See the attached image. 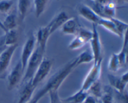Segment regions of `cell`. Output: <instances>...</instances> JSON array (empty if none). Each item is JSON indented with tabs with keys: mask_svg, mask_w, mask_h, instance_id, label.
<instances>
[{
	"mask_svg": "<svg viewBox=\"0 0 128 103\" xmlns=\"http://www.w3.org/2000/svg\"><path fill=\"white\" fill-rule=\"evenodd\" d=\"M114 98L116 100V103H128V95L127 90L122 91V92H118L114 90Z\"/></svg>",
	"mask_w": 128,
	"mask_h": 103,
	"instance_id": "cell-30",
	"label": "cell"
},
{
	"mask_svg": "<svg viewBox=\"0 0 128 103\" xmlns=\"http://www.w3.org/2000/svg\"><path fill=\"white\" fill-rule=\"evenodd\" d=\"M50 36L51 34H50V28L48 25L40 28L36 33V36L35 38H36L37 46L44 52L46 51L48 41Z\"/></svg>",
	"mask_w": 128,
	"mask_h": 103,
	"instance_id": "cell-13",
	"label": "cell"
},
{
	"mask_svg": "<svg viewBox=\"0 0 128 103\" xmlns=\"http://www.w3.org/2000/svg\"><path fill=\"white\" fill-rule=\"evenodd\" d=\"M98 103H102V102H101V100H98Z\"/></svg>",
	"mask_w": 128,
	"mask_h": 103,
	"instance_id": "cell-36",
	"label": "cell"
},
{
	"mask_svg": "<svg viewBox=\"0 0 128 103\" xmlns=\"http://www.w3.org/2000/svg\"><path fill=\"white\" fill-rule=\"evenodd\" d=\"M36 42L35 36H31L26 40L24 44L22 46L20 61L22 64V68L24 70H25L28 61L36 48Z\"/></svg>",
	"mask_w": 128,
	"mask_h": 103,
	"instance_id": "cell-9",
	"label": "cell"
},
{
	"mask_svg": "<svg viewBox=\"0 0 128 103\" xmlns=\"http://www.w3.org/2000/svg\"><path fill=\"white\" fill-rule=\"evenodd\" d=\"M18 40V33L16 29L9 30L5 32V35L3 39L1 40L2 43L6 47L13 46L16 44Z\"/></svg>",
	"mask_w": 128,
	"mask_h": 103,
	"instance_id": "cell-16",
	"label": "cell"
},
{
	"mask_svg": "<svg viewBox=\"0 0 128 103\" xmlns=\"http://www.w3.org/2000/svg\"><path fill=\"white\" fill-rule=\"evenodd\" d=\"M110 19L112 21V22L114 24L115 27H116V30H117L119 34H120V37H123L124 34L126 32H128V24L126 22H124L123 21H121V20H118V19L115 18H111Z\"/></svg>",
	"mask_w": 128,
	"mask_h": 103,
	"instance_id": "cell-25",
	"label": "cell"
},
{
	"mask_svg": "<svg viewBox=\"0 0 128 103\" xmlns=\"http://www.w3.org/2000/svg\"><path fill=\"white\" fill-rule=\"evenodd\" d=\"M48 2L49 0H34L35 14L36 18H38L44 12Z\"/></svg>",
	"mask_w": 128,
	"mask_h": 103,
	"instance_id": "cell-27",
	"label": "cell"
},
{
	"mask_svg": "<svg viewBox=\"0 0 128 103\" xmlns=\"http://www.w3.org/2000/svg\"><path fill=\"white\" fill-rule=\"evenodd\" d=\"M88 94L87 91L80 89L74 94L69 97L62 99V100L66 103H83Z\"/></svg>",
	"mask_w": 128,
	"mask_h": 103,
	"instance_id": "cell-18",
	"label": "cell"
},
{
	"mask_svg": "<svg viewBox=\"0 0 128 103\" xmlns=\"http://www.w3.org/2000/svg\"><path fill=\"white\" fill-rule=\"evenodd\" d=\"M81 28L78 20L76 18H71L62 24L61 27V31L64 34L75 36Z\"/></svg>",
	"mask_w": 128,
	"mask_h": 103,
	"instance_id": "cell-12",
	"label": "cell"
},
{
	"mask_svg": "<svg viewBox=\"0 0 128 103\" xmlns=\"http://www.w3.org/2000/svg\"><path fill=\"white\" fill-rule=\"evenodd\" d=\"M98 25L102 26V28H104L106 30L111 32V33L114 34L120 37V34H119L114 24V23L110 19L102 18H101L100 20H99L98 22L97 23V26Z\"/></svg>",
	"mask_w": 128,
	"mask_h": 103,
	"instance_id": "cell-22",
	"label": "cell"
},
{
	"mask_svg": "<svg viewBox=\"0 0 128 103\" xmlns=\"http://www.w3.org/2000/svg\"><path fill=\"white\" fill-rule=\"evenodd\" d=\"M116 4L114 1H111L109 4L104 6L103 10V18L110 19L114 18L116 15Z\"/></svg>",
	"mask_w": 128,
	"mask_h": 103,
	"instance_id": "cell-26",
	"label": "cell"
},
{
	"mask_svg": "<svg viewBox=\"0 0 128 103\" xmlns=\"http://www.w3.org/2000/svg\"><path fill=\"white\" fill-rule=\"evenodd\" d=\"M109 70L112 72H116L121 68V65L120 64V60L118 57L117 53L112 52L110 58L108 65Z\"/></svg>",
	"mask_w": 128,
	"mask_h": 103,
	"instance_id": "cell-24",
	"label": "cell"
},
{
	"mask_svg": "<svg viewBox=\"0 0 128 103\" xmlns=\"http://www.w3.org/2000/svg\"><path fill=\"white\" fill-rule=\"evenodd\" d=\"M31 6L30 0H18V10L19 17L21 21H24L27 15L28 12Z\"/></svg>",
	"mask_w": 128,
	"mask_h": 103,
	"instance_id": "cell-20",
	"label": "cell"
},
{
	"mask_svg": "<svg viewBox=\"0 0 128 103\" xmlns=\"http://www.w3.org/2000/svg\"><path fill=\"white\" fill-rule=\"evenodd\" d=\"M58 91V90H51L49 92L50 100L53 103H66L62 100V99L60 98Z\"/></svg>",
	"mask_w": 128,
	"mask_h": 103,
	"instance_id": "cell-31",
	"label": "cell"
},
{
	"mask_svg": "<svg viewBox=\"0 0 128 103\" xmlns=\"http://www.w3.org/2000/svg\"><path fill=\"white\" fill-rule=\"evenodd\" d=\"M23 88L21 89L19 94L18 103H27L31 100L36 87L32 84V80L23 83Z\"/></svg>",
	"mask_w": 128,
	"mask_h": 103,
	"instance_id": "cell-14",
	"label": "cell"
},
{
	"mask_svg": "<svg viewBox=\"0 0 128 103\" xmlns=\"http://www.w3.org/2000/svg\"><path fill=\"white\" fill-rule=\"evenodd\" d=\"M87 92L88 94L92 95L100 100L103 93V88L102 87V84H101L100 80L96 81L93 84L91 85L90 88L88 90Z\"/></svg>",
	"mask_w": 128,
	"mask_h": 103,
	"instance_id": "cell-23",
	"label": "cell"
},
{
	"mask_svg": "<svg viewBox=\"0 0 128 103\" xmlns=\"http://www.w3.org/2000/svg\"><path fill=\"white\" fill-rule=\"evenodd\" d=\"M24 73L21 61H19L8 76V90L12 91L22 82Z\"/></svg>",
	"mask_w": 128,
	"mask_h": 103,
	"instance_id": "cell-5",
	"label": "cell"
},
{
	"mask_svg": "<svg viewBox=\"0 0 128 103\" xmlns=\"http://www.w3.org/2000/svg\"><path fill=\"white\" fill-rule=\"evenodd\" d=\"M92 34V31L81 28L77 34L75 35L74 38L70 43L68 48L71 50H80L84 46L86 43L90 42Z\"/></svg>",
	"mask_w": 128,
	"mask_h": 103,
	"instance_id": "cell-7",
	"label": "cell"
},
{
	"mask_svg": "<svg viewBox=\"0 0 128 103\" xmlns=\"http://www.w3.org/2000/svg\"><path fill=\"white\" fill-rule=\"evenodd\" d=\"M94 58L91 50H86L82 51L81 54L78 55V57L75 58V65L76 68L83 64L90 63L93 62Z\"/></svg>",
	"mask_w": 128,
	"mask_h": 103,
	"instance_id": "cell-17",
	"label": "cell"
},
{
	"mask_svg": "<svg viewBox=\"0 0 128 103\" xmlns=\"http://www.w3.org/2000/svg\"><path fill=\"white\" fill-rule=\"evenodd\" d=\"M92 34L90 40L91 51L93 55V63H96L99 60L102 58V44L100 40V34L97 29V25L92 24Z\"/></svg>",
	"mask_w": 128,
	"mask_h": 103,
	"instance_id": "cell-6",
	"label": "cell"
},
{
	"mask_svg": "<svg viewBox=\"0 0 128 103\" xmlns=\"http://www.w3.org/2000/svg\"><path fill=\"white\" fill-rule=\"evenodd\" d=\"M118 1H120V2H127L128 0H117Z\"/></svg>",
	"mask_w": 128,
	"mask_h": 103,
	"instance_id": "cell-35",
	"label": "cell"
},
{
	"mask_svg": "<svg viewBox=\"0 0 128 103\" xmlns=\"http://www.w3.org/2000/svg\"><path fill=\"white\" fill-rule=\"evenodd\" d=\"M12 0H0V12L8 13L13 6Z\"/></svg>",
	"mask_w": 128,
	"mask_h": 103,
	"instance_id": "cell-29",
	"label": "cell"
},
{
	"mask_svg": "<svg viewBox=\"0 0 128 103\" xmlns=\"http://www.w3.org/2000/svg\"><path fill=\"white\" fill-rule=\"evenodd\" d=\"M52 61L50 59L44 58L42 60L32 77V84L34 86L37 87L38 85L47 77L52 70Z\"/></svg>",
	"mask_w": 128,
	"mask_h": 103,
	"instance_id": "cell-4",
	"label": "cell"
},
{
	"mask_svg": "<svg viewBox=\"0 0 128 103\" xmlns=\"http://www.w3.org/2000/svg\"><path fill=\"white\" fill-rule=\"evenodd\" d=\"M0 28L2 30H3L4 31V27H3V25H2V21H1V20H0Z\"/></svg>",
	"mask_w": 128,
	"mask_h": 103,
	"instance_id": "cell-34",
	"label": "cell"
},
{
	"mask_svg": "<svg viewBox=\"0 0 128 103\" xmlns=\"http://www.w3.org/2000/svg\"><path fill=\"white\" fill-rule=\"evenodd\" d=\"M98 99L95 98L94 96H92V95L88 94L83 103H98Z\"/></svg>",
	"mask_w": 128,
	"mask_h": 103,
	"instance_id": "cell-32",
	"label": "cell"
},
{
	"mask_svg": "<svg viewBox=\"0 0 128 103\" xmlns=\"http://www.w3.org/2000/svg\"><path fill=\"white\" fill-rule=\"evenodd\" d=\"M69 19L68 16L65 11L59 12L48 24L51 35L55 32L58 28H61L64 23Z\"/></svg>",
	"mask_w": 128,
	"mask_h": 103,
	"instance_id": "cell-15",
	"label": "cell"
},
{
	"mask_svg": "<svg viewBox=\"0 0 128 103\" xmlns=\"http://www.w3.org/2000/svg\"><path fill=\"white\" fill-rule=\"evenodd\" d=\"M76 68L75 58L65 64L58 71H56L38 92L32 96L27 103H38L51 90H58L66 79Z\"/></svg>",
	"mask_w": 128,
	"mask_h": 103,
	"instance_id": "cell-1",
	"label": "cell"
},
{
	"mask_svg": "<svg viewBox=\"0 0 128 103\" xmlns=\"http://www.w3.org/2000/svg\"><path fill=\"white\" fill-rule=\"evenodd\" d=\"M109 82L115 91L122 92L126 90L128 82V72L126 71L121 76H116L110 74L108 75Z\"/></svg>",
	"mask_w": 128,
	"mask_h": 103,
	"instance_id": "cell-10",
	"label": "cell"
},
{
	"mask_svg": "<svg viewBox=\"0 0 128 103\" xmlns=\"http://www.w3.org/2000/svg\"><path fill=\"white\" fill-rule=\"evenodd\" d=\"M78 12L81 17L91 22V23L95 24L96 25L100 19L101 18L98 15L94 12L93 10L88 5L84 4H81L79 5L78 8Z\"/></svg>",
	"mask_w": 128,
	"mask_h": 103,
	"instance_id": "cell-11",
	"label": "cell"
},
{
	"mask_svg": "<svg viewBox=\"0 0 128 103\" xmlns=\"http://www.w3.org/2000/svg\"><path fill=\"white\" fill-rule=\"evenodd\" d=\"M50 103H53V102H52L51 100H50Z\"/></svg>",
	"mask_w": 128,
	"mask_h": 103,
	"instance_id": "cell-37",
	"label": "cell"
},
{
	"mask_svg": "<svg viewBox=\"0 0 128 103\" xmlns=\"http://www.w3.org/2000/svg\"><path fill=\"white\" fill-rule=\"evenodd\" d=\"M4 29V32L9 30L16 29L17 26V17L14 13H10L2 22Z\"/></svg>",
	"mask_w": 128,
	"mask_h": 103,
	"instance_id": "cell-21",
	"label": "cell"
},
{
	"mask_svg": "<svg viewBox=\"0 0 128 103\" xmlns=\"http://www.w3.org/2000/svg\"><path fill=\"white\" fill-rule=\"evenodd\" d=\"M124 38L123 46L121 48V51L117 53L118 57L120 60L121 67L126 66L127 64V57H128V40L127 36V32L124 34L122 37Z\"/></svg>",
	"mask_w": 128,
	"mask_h": 103,
	"instance_id": "cell-19",
	"label": "cell"
},
{
	"mask_svg": "<svg viewBox=\"0 0 128 103\" xmlns=\"http://www.w3.org/2000/svg\"><path fill=\"white\" fill-rule=\"evenodd\" d=\"M57 1H60V0H57Z\"/></svg>",
	"mask_w": 128,
	"mask_h": 103,
	"instance_id": "cell-38",
	"label": "cell"
},
{
	"mask_svg": "<svg viewBox=\"0 0 128 103\" xmlns=\"http://www.w3.org/2000/svg\"><path fill=\"white\" fill-rule=\"evenodd\" d=\"M18 44L6 47L0 54V78H2L10 67L12 56L17 49Z\"/></svg>",
	"mask_w": 128,
	"mask_h": 103,
	"instance_id": "cell-8",
	"label": "cell"
},
{
	"mask_svg": "<svg viewBox=\"0 0 128 103\" xmlns=\"http://www.w3.org/2000/svg\"><path fill=\"white\" fill-rule=\"evenodd\" d=\"M113 90L110 87L106 86L103 90V93L100 99L102 103H114Z\"/></svg>",
	"mask_w": 128,
	"mask_h": 103,
	"instance_id": "cell-28",
	"label": "cell"
},
{
	"mask_svg": "<svg viewBox=\"0 0 128 103\" xmlns=\"http://www.w3.org/2000/svg\"><path fill=\"white\" fill-rule=\"evenodd\" d=\"M6 48V46H5L2 43V42L1 41V42H0V54H1V52H2V51H3L5 48Z\"/></svg>",
	"mask_w": 128,
	"mask_h": 103,
	"instance_id": "cell-33",
	"label": "cell"
},
{
	"mask_svg": "<svg viewBox=\"0 0 128 103\" xmlns=\"http://www.w3.org/2000/svg\"><path fill=\"white\" fill-rule=\"evenodd\" d=\"M102 60L103 58L99 60L96 63H93L82 82L81 87V90L87 91L91 85L96 81H100L102 72Z\"/></svg>",
	"mask_w": 128,
	"mask_h": 103,
	"instance_id": "cell-3",
	"label": "cell"
},
{
	"mask_svg": "<svg viewBox=\"0 0 128 103\" xmlns=\"http://www.w3.org/2000/svg\"><path fill=\"white\" fill-rule=\"evenodd\" d=\"M44 51H42L40 47L38 46H36L33 53L32 54L27 62V65L24 70L23 78L22 80V83H24L32 80L40 63L44 59Z\"/></svg>",
	"mask_w": 128,
	"mask_h": 103,
	"instance_id": "cell-2",
	"label": "cell"
}]
</instances>
